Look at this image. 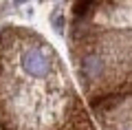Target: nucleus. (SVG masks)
Instances as JSON below:
<instances>
[{"label": "nucleus", "instance_id": "2", "mask_svg": "<svg viewBox=\"0 0 132 130\" xmlns=\"http://www.w3.org/2000/svg\"><path fill=\"white\" fill-rule=\"evenodd\" d=\"M101 71H104V66H101V60H97V57H88L84 64V75L86 77H99L101 75Z\"/></svg>", "mask_w": 132, "mask_h": 130}, {"label": "nucleus", "instance_id": "3", "mask_svg": "<svg viewBox=\"0 0 132 130\" xmlns=\"http://www.w3.org/2000/svg\"><path fill=\"white\" fill-rule=\"evenodd\" d=\"M51 22H53V27H55V31H60V33H62V27H64V20H62V13H53Z\"/></svg>", "mask_w": 132, "mask_h": 130}, {"label": "nucleus", "instance_id": "1", "mask_svg": "<svg viewBox=\"0 0 132 130\" xmlns=\"http://www.w3.org/2000/svg\"><path fill=\"white\" fill-rule=\"evenodd\" d=\"M51 66H53V60L48 55V51H44V49H29V51H24L22 68L31 77H46L51 73Z\"/></svg>", "mask_w": 132, "mask_h": 130}]
</instances>
